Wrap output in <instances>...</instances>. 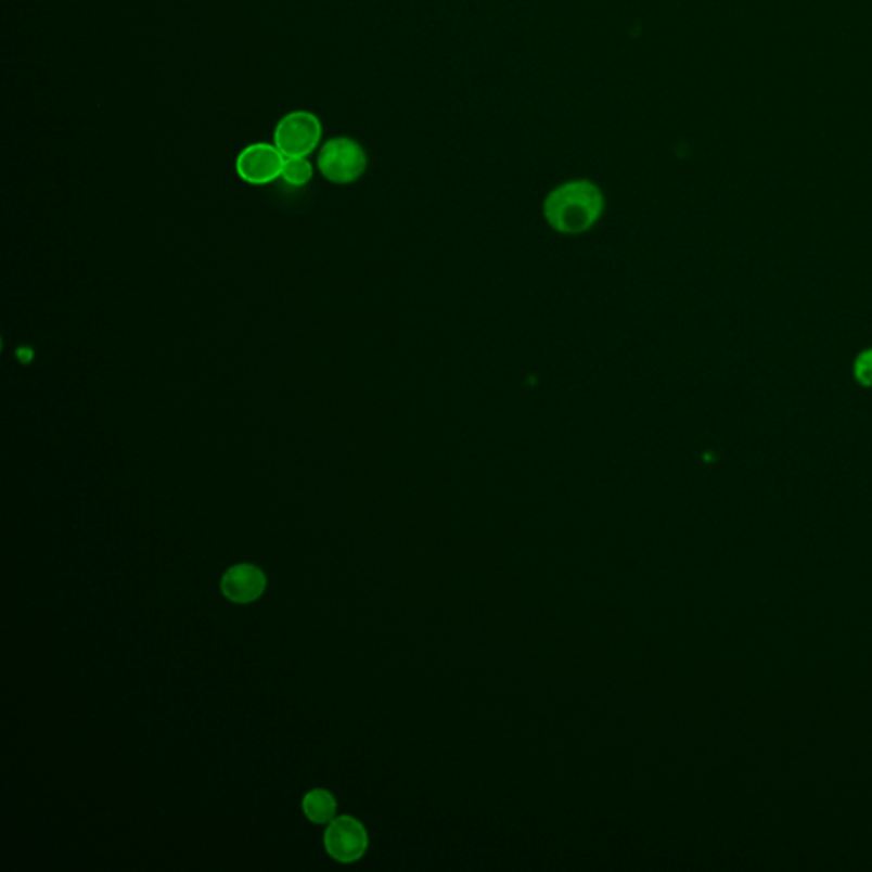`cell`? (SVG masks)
I'll use <instances>...</instances> for the list:
<instances>
[{"label": "cell", "instance_id": "1", "mask_svg": "<svg viewBox=\"0 0 872 872\" xmlns=\"http://www.w3.org/2000/svg\"><path fill=\"white\" fill-rule=\"evenodd\" d=\"M605 210V196L588 179H575L554 188L543 202V217L560 234L578 235L599 223Z\"/></svg>", "mask_w": 872, "mask_h": 872}, {"label": "cell", "instance_id": "2", "mask_svg": "<svg viewBox=\"0 0 872 872\" xmlns=\"http://www.w3.org/2000/svg\"><path fill=\"white\" fill-rule=\"evenodd\" d=\"M369 157L366 149L349 137H333L322 143L318 155V169L322 178L333 184L357 183L366 175Z\"/></svg>", "mask_w": 872, "mask_h": 872}, {"label": "cell", "instance_id": "3", "mask_svg": "<svg viewBox=\"0 0 872 872\" xmlns=\"http://www.w3.org/2000/svg\"><path fill=\"white\" fill-rule=\"evenodd\" d=\"M321 137V119L313 113L297 110L278 121L273 143L285 157H309L319 148Z\"/></svg>", "mask_w": 872, "mask_h": 872}, {"label": "cell", "instance_id": "4", "mask_svg": "<svg viewBox=\"0 0 872 872\" xmlns=\"http://www.w3.org/2000/svg\"><path fill=\"white\" fill-rule=\"evenodd\" d=\"M285 159L274 143H251L239 152L235 172L251 187H266L282 178Z\"/></svg>", "mask_w": 872, "mask_h": 872}, {"label": "cell", "instance_id": "5", "mask_svg": "<svg viewBox=\"0 0 872 872\" xmlns=\"http://www.w3.org/2000/svg\"><path fill=\"white\" fill-rule=\"evenodd\" d=\"M324 847L334 861L349 864L360 861L369 849V833L357 818H334L324 833Z\"/></svg>", "mask_w": 872, "mask_h": 872}, {"label": "cell", "instance_id": "6", "mask_svg": "<svg viewBox=\"0 0 872 872\" xmlns=\"http://www.w3.org/2000/svg\"><path fill=\"white\" fill-rule=\"evenodd\" d=\"M266 590L265 573L254 564H239L230 567L222 578L223 595L235 603H251L258 600Z\"/></svg>", "mask_w": 872, "mask_h": 872}, {"label": "cell", "instance_id": "7", "mask_svg": "<svg viewBox=\"0 0 872 872\" xmlns=\"http://www.w3.org/2000/svg\"><path fill=\"white\" fill-rule=\"evenodd\" d=\"M304 813L312 823L324 825L336 817V799L325 790H313L304 796L302 802Z\"/></svg>", "mask_w": 872, "mask_h": 872}, {"label": "cell", "instance_id": "8", "mask_svg": "<svg viewBox=\"0 0 872 872\" xmlns=\"http://www.w3.org/2000/svg\"><path fill=\"white\" fill-rule=\"evenodd\" d=\"M313 178V166L307 157H286L282 179L294 188L306 187Z\"/></svg>", "mask_w": 872, "mask_h": 872}, {"label": "cell", "instance_id": "9", "mask_svg": "<svg viewBox=\"0 0 872 872\" xmlns=\"http://www.w3.org/2000/svg\"><path fill=\"white\" fill-rule=\"evenodd\" d=\"M854 375H856L859 384L864 385V387H872V349H865L857 357Z\"/></svg>", "mask_w": 872, "mask_h": 872}]
</instances>
